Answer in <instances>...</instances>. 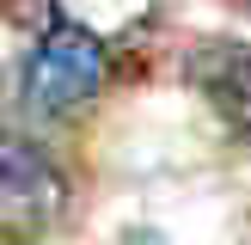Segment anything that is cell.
I'll return each mask as SVG.
<instances>
[{
  "instance_id": "cell-1",
  "label": "cell",
  "mask_w": 251,
  "mask_h": 245,
  "mask_svg": "<svg viewBox=\"0 0 251 245\" xmlns=\"http://www.w3.org/2000/svg\"><path fill=\"white\" fill-rule=\"evenodd\" d=\"M98 86H104V43L86 24L49 19V31L37 37L31 61H25V98H31V110L61 117V110L86 104Z\"/></svg>"
},
{
  "instance_id": "cell-2",
  "label": "cell",
  "mask_w": 251,
  "mask_h": 245,
  "mask_svg": "<svg viewBox=\"0 0 251 245\" xmlns=\"http://www.w3.org/2000/svg\"><path fill=\"white\" fill-rule=\"evenodd\" d=\"M68 208V178L61 166L31 147L25 135H6L0 147V215H6L12 233H49Z\"/></svg>"
},
{
  "instance_id": "cell-3",
  "label": "cell",
  "mask_w": 251,
  "mask_h": 245,
  "mask_svg": "<svg viewBox=\"0 0 251 245\" xmlns=\"http://www.w3.org/2000/svg\"><path fill=\"white\" fill-rule=\"evenodd\" d=\"M184 74L190 86L221 110V122H233L239 135H251V43H233V37H208L184 55Z\"/></svg>"
}]
</instances>
